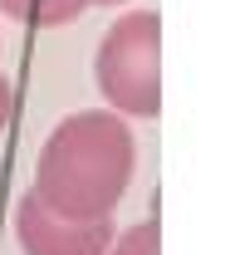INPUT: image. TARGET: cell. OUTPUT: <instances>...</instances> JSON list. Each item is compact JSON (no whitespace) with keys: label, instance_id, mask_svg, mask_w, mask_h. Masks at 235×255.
<instances>
[{"label":"cell","instance_id":"obj_1","mask_svg":"<svg viewBox=\"0 0 235 255\" xmlns=\"http://www.w3.org/2000/svg\"><path fill=\"white\" fill-rule=\"evenodd\" d=\"M137 142L123 113L83 108L54 128L34 157V196L69 221H103L133 187Z\"/></svg>","mask_w":235,"mask_h":255},{"label":"cell","instance_id":"obj_2","mask_svg":"<svg viewBox=\"0 0 235 255\" xmlns=\"http://www.w3.org/2000/svg\"><path fill=\"white\" fill-rule=\"evenodd\" d=\"M93 84L123 118H157L162 113V15L128 10L108 25L93 54Z\"/></svg>","mask_w":235,"mask_h":255},{"label":"cell","instance_id":"obj_3","mask_svg":"<svg viewBox=\"0 0 235 255\" xmlns=\"http://www.w3.org/2000/svg\"><path fill=\"white\" fill-rule=\"evenodd\" d=\"M113 216L103 221H69L49 211L34 191L15 201V241L25 255H108L113 246Z\"/></svg>","mask_w":235,"mask_h":255},{"label":"cell","instance_id":"obj_4","mask_svg":"<svg viewBox=\"0 0 235 255\" xmlns=\"http://www.w3.org/2000/svg\"><path fill=\"white\" fill-rule=\"evenodd\" d=\"M93 0H0V15L25 20V25H74Z\"/></svg>","mask_w":235,"mask_h":255},{"label":"cell","instance_id":"obj_5","mask_svg":"<svg viewBox=\"0 0 235 255\" xmlns=\"http://www.w3.org/2000/svg\"><path fill=\"white\" fill-rule=\"evenodd\" d=\"M108 255H162V226L157 221H137L128 231H118L113 236V246Z\"/></svg>","mask_w":235,"mask_h":255},{"label":"cell","instance_id":"obj_6","mask_svg":"<svg viewBox=\"0 0 235 255\" xmlns=\"http://www.w3.org/2000/svg\"><path fill=\"white\" fill-rule=\"evenodd\" d=\"M10 113H15V89H10V79L0 74V132L10 128Z\"/></svg>","mask_w":235,"mask_h":255},{"label":"cell","instance_id":"obj_7","mask_svg":"<svg viewBox=\"0 0 235 255\" xmlns=\"http://www.w3.org/2000/svg\"><path fill=\"white\" fill-rule=\"evenodd\" d=\"M93 5H123V0H93Z\"/></svg>","mask_w":235,"mask_h":255}]
</instances>
